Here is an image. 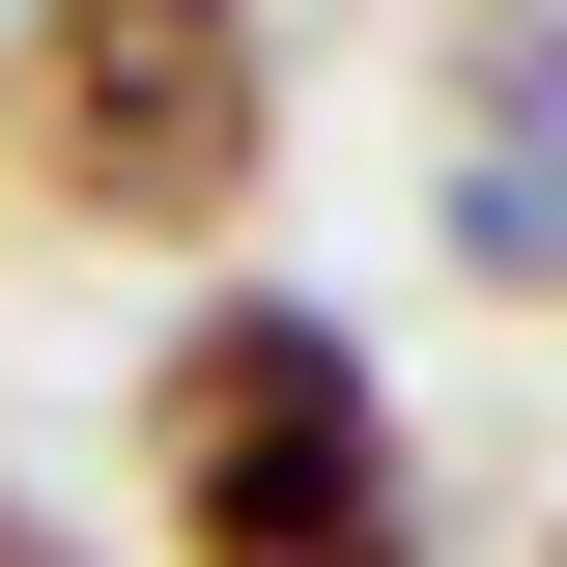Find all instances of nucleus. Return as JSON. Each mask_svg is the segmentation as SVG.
<instances>
[{"mask_svg": "<svg viewBox=\"0 0 567 567\" xmlns=\"http://www.w3.org/2000/svg\"><path fill=\"white\" fill-rule=\"evenodd\" d=\"M0 567H85V539H58V511H0Z\"/></svg>", "mask_w": 567, "mask_h": 567, "instance_id": "20e7f679", "label": "nucleus"}, {"mask_svg": "<svg viewBox=\"0 0 567 567\" xmlns=\"http://www.w3.org/2000/svg\"><path fill=\"white\" fill-rule=\"evenodd\" d=\"M0 171L58 227H114V256H227L256 171H284L256 0H29V29H0Z\"/></svg>", "mask_w": 567, "mask_h": 567, "instance_id": "f03ea898", "label": "nucleus"}, {"mask_svg": "<svg viewBox=\"0 0 567 567\" xmlns=\"http://www.w3.org/2000/svg\"><path fill=\"white\" fill-rule=\"evenodd\" d=\"M142 511L171 567H425V454L312 284H199L142 341Z\"/></svg>", "mask_w": 567, "mask_h": 567, "instance_id": "f257e3e1", "label": "nucleus"}, {"mask_svg": "<svg viewBox=\"0 0 567 567\" xmlns=\"http://www.w3.org/2000/svg\"><path fill=\"white\" fill-rule=\"evenodd\" d=\"M454 256L567 284V0H511L483 58H454Z\"/></svg>", "mask_w": 567, "mask_h": 567, "instance_id": "7ed1b4c3", "label": "nucleus"}]
</instances>
